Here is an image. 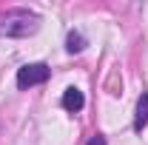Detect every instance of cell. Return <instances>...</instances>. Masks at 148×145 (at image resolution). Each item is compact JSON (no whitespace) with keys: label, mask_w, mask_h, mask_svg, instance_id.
<instances>
[{"label":"cell","mask_w":148,"mask_h":145,"mask_svg":"<svg viewBox=\"0 0 148 145\" xmlns=\"http://www.w3.org/2000/svg\"><path fill=\"white\" fill-rule=\"evenodd\" d=\"M40 29V17L23 9H12L6 14H0V34L6 37H29Z\"/></svg>","instance_id":"6da1fadb"},{"label":"cell","mask_w":148,"mask_h":145,"mask_svg":"<svg viewBox=\"0 0 148 145\" xmlns=\"http://www.w3.org/2000/svg\"><path fill=\"white\" fill-rule=\"evenodd\" d=\"M49 74L51 68L46 66V63H29V66H23L17 71V88H32V85H40V83H46L49 80Z\"/></svg>","instance_id":"7a4b0ae2"},{"label":"cell","mask_w":148,"mask_h":145,"mask_svg":"<svg viewBox=\"0 0 148 145\" xmlns=\"http://www.w3.org/2000/svg\"><path fill=\"white\" fill-rule=\"evenodd\" d=\"M83 105H86V97H83V91H80V88H74V85H71V88L63 91V108H66V111H71V114H74V111H80Z\"/></svg>","instance_id":"3957f363"},{"label":"cell","mask_w":148,"mask_h":145,"mask_svg":"<svg viewBox=\"0 0 148 145\" xmlns=\"http://www.w3.org/2000/svg\"><path fill=\"white\" fill-rule=\"evenodd\" d=\"M148 125V94L143 91L137 100V114H134V131H143Z\"/></svg>","instance_id":"277c9868"},{"label":"cell","mask_w":148,"mask_h":145,"mask_svg":"<svg viewBox=\"0 0 148 145\" xmlns=\"http://www.w3.org/2000/svg\"><path fill=\"white\" fill-rule=\"evenodd\" d=\"M66 49H69V54H80V51L86 49V40H83V34L69 31V37H66Z\"/></svg>","instance_id":"5b68a950"},{"label":"cell","mask_w":148,"mask_h":145,"mask_svg":"<svg viewBox=\"0 0 148 145\" xmlns=\"http://www.w3.org/2000/svg\"><path fill=\"white\" fill-rule=\"evenodd\" d=\"M88 145H106V137H103V134H97V137L88 140Z\"/></svg>","instance_id":"8992f818"}]
</instances>
